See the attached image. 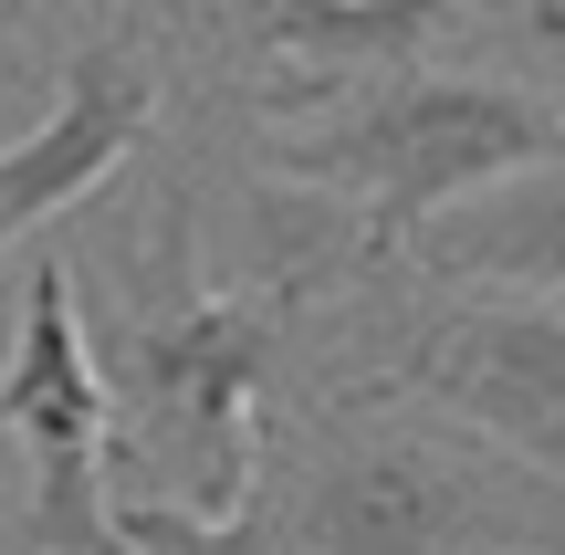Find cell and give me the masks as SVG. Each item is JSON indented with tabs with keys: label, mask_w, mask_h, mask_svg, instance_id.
Returning <instances> with one entry per match:
<instances>
[{
	"label": "cell",
	"mask_w": 565,
	"mask_h": 555,
	"mask_svg": "<svg viewBox=\"0 0 565 555\" xmlns=\"http://www.w3.org/2000/svg\"><path fill=\"white\" fill-rule=\"evenodd\" d=\"M189 252V200L158 210V273L147 293L116 305V346H95L116 430H105V493H168V503H252L273 482V356H282V314L303 284L263 293H210Z\"/></svg>",
	"instance_id": "6da1fadb"
},
{
	"label": "cell",
	"mask_w": 565,
	"mask_h": 555,
	"mask_svg": "<svg viewBox=\"0 0 565 555\" xmlns=\"http://www.w3.org/2000/svg\"><path fill=\"white\" fill-rule=\"evenodd\" d=\"M273 535L282 555H565V482L366 377L294 461L273 451Z\"/></svg>",
	"instance_id": "7a4b0ae2"
},
{
	"label": "cell",
	"mask_w": 565,
	"mask_h": 555,
	"mask_svg": "<svg viewBox=\"0 0 565 555\" xmlns=\"http://www.w3.org/2000/svg\"><path fill=\"white\" fill-rule=\"evenodd\" d=\"M565 116L534 84L503 74H429V63H387V74H324L294 84V116H273V168L282 189L335 200L366 263H408L440 210L471 189L513 179V168L555 158Z\"/></svg>",
	"instance_id": "3957f363"
},
{
	"label": "cell",
	"mask_w": 565,
	"mask_h": 555,
	"mask_svg": "<svg viewBox=\"0 0 565 555\" xmlns=\"http://www.w3.org/2000/svg\"><path fill=\"white\" fill-rule=\"evenodd\" d=\"M387 388L450 409L492 451L565 482V305L545 293H482L429 284V305L387 314Z\"/></svg>",
	"instance_id": "277c9868"
},
{
	"label": "cell",
	"mask_w": 565,
	"mask_h": 555,
	"mask_svg": "<svg viewBox=\"0 0 565 555\" xmlns=\"http://www.w3.org/2000/svg\"><path fill=\"white\" fill-rule=\"evenodd\" d=\"M105 430H116V398H105L74 273L42 252L32 293H21V325H11V356H0V440H21V461H32V503H21V545L32 555H126L116 493H105Z\"/></svg>",
	"instance_id": "5b68a950"
},
{
	"label": "cell",
	"mask_w": 565,
	"mask_h": 555,
	"mask_svg": "<svg viewBox=\"0 0 565 555\" xmlns=\"http://www.w3.org/2000/svg\"><path fill=\"white\" fill-rule=\"evenodd\" d=\"M147 137H158V53H147L137 32L84 42V53L53 74L42 126L0 147V263H21L42 221H63L74 200H95Z\"/></svg>",
	"instance_id": "8992f818"
},
{
	"label": "cell",
	"mask_w": 565,
	"mask_h": 555,
	"mask_svg": "<svg viewBox=\"0 0 565 555\" xmlns=\"http://www.w3.org/2000/svg\"><path fill=\"white\" fill-rule=\"evenodd\" d=\"M408 263L429 284H482V293H545V305H565V147L513 168V179H492V189H471L461 210H440L408 242Z\"/></svg>",
	"instance_id": "52a82bcc"
},
{
	"label": "cell",
	"mask_w": 565,
	"mask_h": 555,
	"mask_svg": "<svg viewBox=\"0 0 565 555\" xmlns=\"http://www.w3.org/2000/svg\"><path fill=\"white\" fill-rule=\"evenodd\" d=\"M282 63H303V84L324 74H387V63H419L471 0H252Z\"/></svg>",
	"instance_id": "ba28073f"
},
{
	"label": "cell",
	"mask_w": 565,
	"mask_h": 555,
	"mask_svg": "<svg viewBox=\"0 0 565 555\" xmlns=\"http://www.w3.org/2000/svg\"><path fill=\"white\" fill-rule=\"evenodd\" d=\"M116 545L126 555H282V535H273V482L252 503H221V514L168 503V493H116Z\"/></svg>",
	"instance_id": "9c48e42d"
},
{
	"label": "cell",
	"mask_w": 565,
	"mask_h": 555,
	"mask_svg": "<svg viewBox=\"0 0 565 555\" xmlns=\"http://www.w3.org/2000/svg\"><path fill=\"white\" fill-rule=\"evenodd\" d=\"M513 32H524L534 53H555V63H565V0H513Z\"/></svg>",
	"instance_id": "30bf717a"
},
{
	"label": "cell",
	"mask_w": 565,
	"mask_h": 555,
	"mask_svg": "<svg viewBox=\"0 0 565 555\" xmlns=\"http://www.w3.org/2000/svg\"><path fill=\"white\" fill-rule=\"evenodd\" d=\"M0 21H11V0H0Z\"/></svg>",
	"instance_id": "8fae6325"
}]
</instances>
